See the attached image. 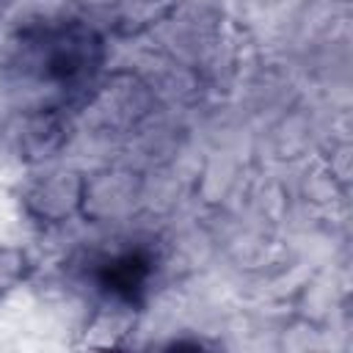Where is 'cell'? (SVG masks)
<instances>
[{
  "mask_svg": "<svg viewBox=\"0 0 353 353\" xmlns=\"http://www.w3.org/2000/svg\"><path fill=\"white\" fill-rule=\"evenodd\" d=\"M83 204H85V176L77 171H66V168L41 171L22 188L25 212L44 226L69 223L74 215L83 212Z\"/></svg>",
  "mask_w": 353,
  "mask_h": 353,
  "instance_id": "2",
  "label": "cell"
},
{
  "mask_svg": "<svg viewBox=\"0 0 353 353\" xmlns=\"http://www.w3.org/2000/svg\"><path fill=\"white\" fill-rule=\"evenodd\" d=\"M17 63L22 74L63 94L94 85L105 63V41L83 19H58L19 33Z\"/></svg>",
  "mask_w": 353,
  "mask_h": 353,
  "instance_id": "1",
  "label": "cell"
},
{
  "mask_svg": "<svg viewBox=\"0 0 353 353\" xmlns=\"http://www.w3.org/2000/svg\"><path fill=\"white\" fill-rule=\"evenodd\" d=\"M33 265L28 259V254L17 245H0V301L14 292L22 281H28Z\"/></svg>",
  "mask_w": 353,
  "mask_h": 353,
  "instance_id": "5",
  "label": "cell"
},
{
  "mask_svg": "<svg viewBox=\"0 0 353 353\" xmlns=\"http://www.w3.org/2000/svg\"><path fill=\"white\" fill-rule=\"evenodd\" d=\"M69 141V119L61 108H36L17 121L14 146L25 163L55 157Z\"/></svg>",
  "mask_w": 353,
  "mask_h": 353,
  "instance_id": "4",
  "label": "cell"
},
{
  "mask_svg": "<svg viewBox=\"0 0 353 353\" xmlns=\"http://www.w3.org/2000/svg\"><path fill=\"white\" fill-rule=\"evenodd\" d=\"M154 273V259L146 248L135 245V248H124L113 256H105L97 268V284L105 295V301L113 303H124L130 309H135L152 281Z\"/></svg>",
  "mask_w": 353,
  "mask_h": 353,
  "instance_id": "3",
  "label": "cell"
}]
</instances>
